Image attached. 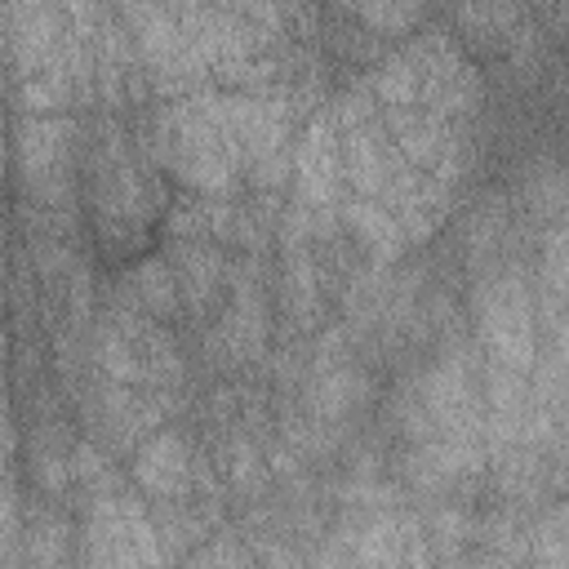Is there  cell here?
I'll return each mask as SVG.
<instances>
[{
	"instance_id": "cell-21",
	"label": "cell",
	"mask_w": 569,
	"mask_h": 569,
	"mask_svg": "<svg viewBox=\"0 0 569 569\" xmlns=\"http://www.w3.org/2000/svg\"><path fill=\"white\" fill-rule=\"evenodd\" d=\"M58 4H62L67 22L76 27V36H84L89 44H93V31H98V22L111 13V4H107V0H58Z\"/></svg>"
},
{
	"instance_id": "cell-4",
	"label": "cell",
	"mask_w": 569,
	"mask_h": 569,
	"mask_svg": "<svg viewBox=\"0 0 569 569\" xmlns=\"http://www.w3.org/2000/svg\"><path fill=\"white\" fill-rule=\"evenodd\" d=\"M378 405V382L360 360H342L329 369H311L302 378V413L329 431H342L365 409Z\"/></svg>"
},
{
	"instance_id": "cell-14",
	"label": "cell",
	"mask_w": 569,
	"mask_h": 569,
	"mask_svg": "<svg viewBox=\"0 0 569 569\" xmlns=\"http://www.w3.org/2000/svg\"><path fill=\"white\" fill-rule=\"evenodd\" d=\"M338 9L378 40H400L427 27V0H338Z\"/></svg>"
},
{
	"instance_id": "cell-12",
	"label": "cell",
	"mask_w": 569,
	"mask_h": 569,
	"mask_svg": "<svg viewBox=\"0 0 569 569\" xmlns=\"http://www.w3.org/2000/svg\"><path fill=\"white\" fill-rule=\"evenodd\" d=\"M71 516L62 511V502H49V498H40L36 502V511H22V560H31V565H62V560H71L76 551H71Z\"/></svg>"
},
{
	"instance_id": "cell-1",
	"label": "cell",
	"mask_w": 569,
	"mask_h": 569,
	"mask_svg": "<svg viewBox=\"0 0 569 569\" xmlns=\"http://www.w3.org/2000/svg\"><path fill=\"white\" fill-rule=\"evenodd\" d=\"M467 311L476 329V347L485 360L529 373L538 360V298L525 258H498L485 271H471Z\"/></svg>"
},
{
	"instance_id": "cell-17",
	"label": "cell",
	"mask_w": 569,
	"mask_h": 569,
	"mask_svg": "<svg viewBox=\"0 0 569 569\" xmlns=\"http://www.w3.org/2000/svg\"><path fill=\"white\" fill-rule=\"evenodd\" d=\"M569 511L565 498H551L542 511L529 516V560L547 565V569H565L569 565Z\"/></svg>"
},
{
	"instance_id": "cell-5",
	"label": "cell",
	"mask_w": 569,
	"mask_h": 569,
	"mask_svg": "<svg viewBox=\"0 0 569 569\" xmlns=\"http://www.w3.org/2000/svg\"><path fill=\"white\" fill-rule=\"evenodd\" d=\"M84 151V124L67 116H18L13 120V160L18 178H44L76 169Z\"/></svg>"
},
{
	"instance_id": "cell-11",
	"label": "cell",
	"mask_w": 569,
	"mask_h": 569,
	"mask_svg": "<svg viewBox=\"0 0 569 569\" xmlns=\"http://www.w3.org/2000/svg\"><path fill=\"white\" fill-rule=\"evenodd\" d=\"M507 236H511V204L507 196L498 191H485L467 218H462V258H467V271H485L502 258L507 249Z\"/></svg>"
},
{
	"instance_id": "cell-13",
	"label": "cell",
	"mask_w": 569,
	"mask_h": 569,
	"mask_svg": "<svg viewBox=\"0 0 569 569\" xmlns=\"http://www.w3.org/2000/svg\"><path fill=\"white\" fill-rule=\"evenodd\" d=\"M222 485L236 502L253 507V502H267V485H271V471L262 462V445L249 436V431H231L227 445H222Z\"/></svg>"
},
{
	"instance_id": "cell-9",
	"label": "cell",
	"mask_w": 569,
	"mask_h": 569,
	"mask_svg": "<svg viewBox=\"0 0 569 569\" xmlns=\"http://www.w3.org/2000/svg\"><path fill=\"white\" fill-rule=\"evenodd\" d=\"M338 227L351 236V244H356L373 267H396V262L409 253L396 213H391L387 204H378V200H365V196L342 191V200H338Z\"/></svg>"
},
{
	"instance_id": "cell-15",
	"label": "cell",
	"mask_w": 569,
	"mask_h": 569,
	"mask_svg": "<svg viewBox=\"0 0 569 569\" xmlns=\"http://www.w3.org/2000/svg\"><path fill=\"white\" fill-rule=\"evenodd\" d=\"M13 98H18V116H67V111L80 107L76 80L67 71V58L44 67V71H36V76H27V80H18Z\"/></svg>"
},
{
	"instance_id": "cell-10",
	"label": "cell",
	"mask_w": 569,
	"mask_h": 569,
	"mask_svg": "<svg viewBox=\"0 0 569 569\" xmlns=\"http://www.w3.org/2000/svg\"><path fill=\"white\" fill-rule=\"evenodd\" d=\"M116 293H120L124 302H133L138 311L164 320V325H173V320L187 316V311H182V289H178L173 262H169L164 253H147V258H138V262L120 276Z\"/></svg>"
},
{
	"instance_id": "cell-18",
	"label": "cell",
	"mask_w": 569,
	"mask_h": 569,
	"mask_svg": "<svg viewBox=\"0 0 569 569\" xmlns=\"http://www.w3.org/2000/svg\"><path fill=\"white\" fill-rule=\"evenodd\" d=\"M18 231L27 240H76L80 236V218H76V209L18 200Z\"/></svg>"
},
{
	"instance_id": "cell-22",
	"label": "cell",
	"mask_w": 569,
	"mask_h": 569,
	"mask_svg": "<svg viewBox=\"0 0 569 569\" xmlns=\"http://www.w3.org/2000/svg\"><path fill=\"white\" fill-rule=\"evenodd\" d=\"M4 173H9V138H4V124H0V191H4Z\"/></svg>"
},
{
	"instance_id": "cell-8",
	"label": "cell",
	"mask_w": 569,
	"mask_h": 569,
	"mask_svg": "<svg viewBox=\"0 0 569 569\" xmlns=\"http://www.w3.org/2000/svg\"><path fill=\"white\" fill-rule=\"evenodd\" d=\"M378 111H382V129L396 142V151L422 173L436 169L462 142V124H449L431 116L427 107H378Z\"/></svg>"
},
{
	"instance_id": "cell-19",
	"label": "cell",
	"mask_w": 569,
	"mask_h": 569,
	"mask_svg": "<svg viewBox=\"0 0 569 569\" xmlns=\"http://www.w3.org/2000/svg\"><path fill=\"white\" fill-rule=\"evenodd\" d=\"M187 560H191V565H249V560H253V547L240 542V533L222 520V525L204 538V547H191V551H187Z\"/></svg>"
},
{
	"instance_id": "cell-3",
	"label": "cell",
	"mask_w": 569,
	"mask_h": 569,
	"mask_svg": "<svg viewBox=\"0 0 569 569\" xmlns=\"http://www.w3.org/2000/svg\"><path fill=\"white\" fill-rule=\"evenodd\" d=\"M67 13L58 0H4V53L13 80H27L53 62H62Z\"/></svg>"
},
{
	"instance_id": "cell-24",
	"label": "cell",
	"mask_w": 569,
	"mask_h": 569,
	"mask_svg": "<svg viewBox=\"0 0 569 569\" xmlns=\"http://www.w3.org/2000/svg\"><path fill=\"white\" fill-rule=\"evenodd\" d=\"M9 271H13V267H9V253H4V244H0V289L9 284Z\"/></svg>"
},
{
	"instance_id": "cell-2",
	"label": "cell",
	"mask_w": 569,
	"mask_h": 569,
	"mask_svg": "<svg viewBox=\"0 0 569 569\" xmlns=\"http://www.w3.org/2000/svg\"><path fill=\"white\" fill-rule=\"evenodd\" d=\"M293 200H302L316 218H333L342 200V169H338V124L329 102L302 120V133L293 138Z\"/></svg>"
},
{
	"instance_id": "cell-6",
	"label": "cell",
	"mask_w": 569,
	"mask_h": 569,
	"mask_svg": "<svg viewBox=\"0 0 569 569\" xmlns=\"http://www.w3.org/2000/svg\"><path fill=\"white\" fill-rule=\"evenodd\" d=\"M191 471H196V449L187 431L169 422L129 453V485L142 489L147 498H169V502L191 498Z\"/></svg>"
},
{
	"instance_id": "cell-23",
	"label": "cell",
	"mask_w": 569,
	"mask_h": 569,
	"mask_svg": "<svg viewBox=\"0 0 569 569\" xmlns=\"http://www.w3.org/2000/svg\"><path fill=\"white\" fill-rule=\"evenodd\" d=\"M0 418H9V378L0 373Z\"/></svg>"
},
{
	"instance_id": "cell-7",
	"label": "cell",
	"mask_w": 569,
	"mask_h": 569,
	"mask_svg": "<svg viewBox=\"0 0 569 569\" xmlns=\"http://www.w3.org/2000/svg\"><path fill=\"white\" fill-rule=\"evenodd\" d=\"M164 258L173 262V276L182 289V311L196 325H209L218 298L227 293V276H231L227 249L213 240H169Z\"/></svg>"
},
{
	"instance_id": "cell-16",
	"label": "cell",
	"mask_w": 569,
	"mask_h": 569,
	"mask_svg": "<svg viewBox=\"0 0 569 569\" xmlns=\"http://www.w3.org/2000/svg\"><path fill=\"white\" fill-rule=\"evenodd\" d=\"M418 84L422 80L400 49H387L365 76V89L373 93L378 107H418Z\"/></svg>"
},
{
	"instance_id": "cell-20",
	"label": "cell",
	"mask_w": 569,
	"mask_h": 569,
	"mask_svg": "<svg viewBox=\"0 0 569 569\" xmlns=\"http://www.w3.org/2000/svg\"><path fill=\"white\" fill-rule=\"evenodd\" d=\"M22 533V498H18V485H13V471L9 462H0V560H13V542Z\"/></svg>"
}]
</instances>
